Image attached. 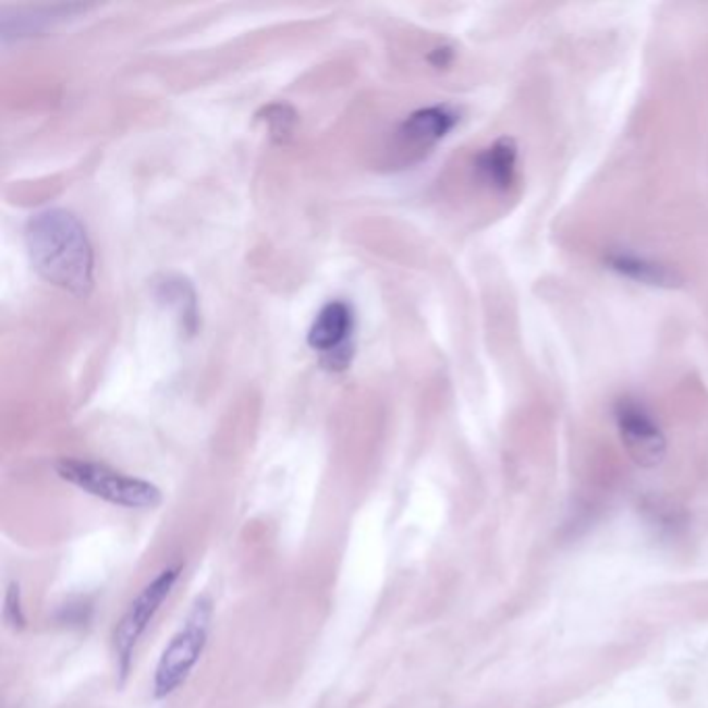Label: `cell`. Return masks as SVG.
Wrapping results in <instances>:
<instances>
[{
    "instance_id": "obj_10",
    "label": "cell",
    "mask_w": 708,
    "mask_h": 708,
    "mask_svg": "<svg viewBox=\"0 0 708 708\" xmlns=\"http://www.w3.org/2000/svg\"><path fill=\"white\" fill-rule=\"evenodd\" d=\"M158 300H162L167 306L175 308L178 318L183 322V329L187 332L196 331L198 325V302L194 288L181 279V277H167L156 288Z\"/></svg>"
},
{
    "instance_id": "obj_11",
    "label": "cell",
    "mask_w": 708,
    "mask_h": 708,
    "mask_svg": "<svg viewBox=\"0 0 708 708\" xmlns=\"http://www.w3.org/2000/svg\"><path fill=\"white\" fill-rule=\"evenodd\" d=\"M268 125L270 133L274 137H285L293 130L295 125V112L288 105H272L268 107L265 111V117H263Z\"/></svg>"
},
{
    "instance_id": "obj_12",
    "label": "cell",
    "mask_w": 708,
    "mask_h": 708,
    "mask_svg": "<svg viewBox=\"0 0 708 708\" xmlns=\"http://www.w3.org/2000/svg\"><path fill=\"white\" fill-rule=\"evenodd\" d=\"M4 621L11 627H15V630H22L23 625H25L22 609V593H20V586L15 582L7 588V597H4Z\"/></svg>"
},
{
    "instance_id": "obj_5",
    "label": "cell",
    "mask_w": 708,
    "mask_h": 708,
    "mask_svg": "<svg viewBox=\"0 0 708 708\" xmlns=\"http://www.w3.org/2000/svg\"><path fill=\"white\" fill-rule=\"evenodd\" d=\"M615 420L621 441L636 464L655 467L663 462L667 451L663 432L640 403L621 399L615 407Z\"/></svg>"
},
{
    "instance_id": "obj_1",
    "label": "cell",
    "mask_w": 708,
    "mask_h": 708,
    "mask_svg": "<svg viewBox=\"0 0 708 708\" xmlns=\"http://www.w3.org/2000/svg\"><path fill=\"white\" fill-rule=\"evenodd\" d=\"M25 244L36 272L57 288L86 297L94 285V252L86 227L63 208L38 212L27 222Z\"/></svg>"
},
{
    "instance_id": "obj_7",
    "label": "cell",
    "mask_w": 708,
    "mask_h": 708,
    "mask_svg": "<svg viewBox=\"0 0 708 708\" xmlns=\"http://www.w3.org/2000/svg\"><path fill=\"white\" fill-rule=\"evenodd\" d=\"M460 114L451 107H428L422 111L412 112L403 125L401 135L416 144H435L443 139L444 135L453 132L457 125Z\"/></svg>"
},
{
    "instance_id": "obj_8",
    "label": "cell",
    "mask_w": 708,
    "mask_h": 708,
    "mask_svg": "<svg viewBox=\"0 0 708 708\" xmlns=\"http://www.w3.org/2000/svg\"><path fill=\"white\" fill-rule=\"evenodd\" d=\"M515 164H517V144L513 137L505 135L499 137L492 146H488L487 150L478 156L476 169L490 187L505 192L510 190L515 179Z\"/></svg>"
},
{
    "instance_id": "obj_6",
    "label": "cell",
    "mask_w": 708,
    "mask_h": 708,
    "mask_svg": "<svg viewBox=\"0 0 708 708\" xmlns=\"http://www.w3.org/2000/svg\"><path fill=\"white\" fill-rule=\"evenodd\" d=\"M354 334V312L345 302H329L318 312L308 332V345L322 354L331 368H345L352 359L350 339Z\"/></svg>"
},
{
    "instance_id": "obj_13",
    "label": "cell",
    "mask_w": 708,
    "mask_h": 708,
    "mask_svg": "<svg viewBox=\"0 0 708 708\" xmlns=\"http://www.w3.org/2000/svg\"><path fill=\"white\" fill-rule=\"evenodd\" d=\"M451 59H453V50L447 48V46H443V48H437V50L430 54V63L435 66H447L451 63Z\"/></svg>"
},
{
    "instance_id": "obj_3",
    "label": "cell",
    "mask_w": 708,
    "mask_h": 708,
    "mask_svg": "<svg viewBox=\"0 0 708 708\" xmlns=\"http://www.w3.org/2000/svg\"><path fill=\"white\" fill-rule=\"evenodd\" d=\"M57 474L69 485L125 510H156L162 503V492L148 480L123 474L111 465L88 460H61Z\"/></svg>"
},
{
    "instance_id": "obj_9",
    "label": "cell",
    "mask_w": 708,
    "mask_h": 708,
    "mask_svg": "<svg viewBox=\"0 0 708 708\" xmlns=\"http://www.w3.org/2000/svg\"><path fill=\"white\" fill-rule=\"evenodd\" d=\"M607 265L611 270L620 272L623 277L638 281L643 285H650V288H678L682 281L680 277L663 265L650 263L646 258H638V256H630V254H611L607 258Z\"/></svg>"
},
{
    "instance_id": "obj_4",
    "label": "cell",
    "mask_w": 708,
    "mask_h": 708,
    "mask_svg": "<svg viewBox=\"0 0 708 708\" xmlns=\"http://www.w3.org/2000/svg\"><path fill=\"white\" fill-rule=\"evenodd\" d=\"M181 572H183L181 565L164 567L150 584H146L142 588V593L137 597L133 598L127 611L117 623V627L112 632V652H114L117 673H119L121 682H125V678L130 675L133 652L142 640V636L146 634V630L150 627V623L155 621L156 613L160 611L164 600L171 597V593L181 577Z\"/></svg>"
},
{
    "instance_id": "obj_2",
    "label": "cell",
    "mask_w": 708,
    "mask_h": 708,
    "mask_svg": "<svg viewBox=\"0 0 708 708\" xmlns=\"http://www.w3.org/2000/svg\"><path fill=\"white\" fill-rule=\"evenodd\" d=\"M215 602L208 595H199L192 602L187 615L181 621L178 634L162 650L155 669L152 689L158 700L171 696L175 689L183 686L198 664L212 630Z\"/></svg>"
}]
</instances>
